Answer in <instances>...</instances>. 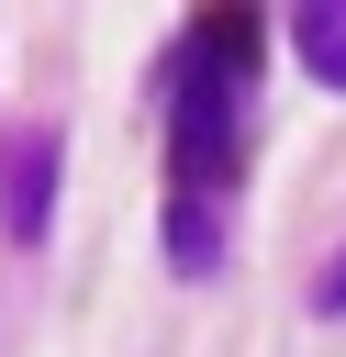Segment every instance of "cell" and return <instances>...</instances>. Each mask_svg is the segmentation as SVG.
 Returning <instances> with one entry per match:
<instances>
[{
	"label": "cell",
	"mask_w": 346,
	"mask_h": 357,
	"mask_svg": "<svg viewBox=\"0 0 346 357\" xmlns=\"http://www.w3.org/2000/svg\"><path fill=\"white\" fill-rule=\"evenodd\" d=\"M246 100H257V11H212L190 45H179V78H167V145H179V190H223L234 156H246Z\"/></svg>",
	"instance_id": "obj_1"
},
{
	"label": "cell",
	"mask_w": 346,
	"mask_h": 357,
	"mask_svg": "<svg viewBox=\"0 0 346 357\" xmlns=\"http://www.w3.org/2000/svg\"><path fill=\"white\" fill-rule=\"evenodd\" d=\"M0 234L11 245H45L56 234V134L45 123H11L0 134Z\"/></svg>",
	"instance_id": "obj_2"
},
{
	"label": "cell",
	"mask_w": 346,
	"mask_h": 357,
	"mask_svg": "<svg viewBox=\"0 0 346 357\" xmlns=\"http://www.w3.org/2000/svg\"><path fill=\"white\" fill-rule=\"evenodd\" d=\"M290 56L313 89H346V0H301L290 11Z\"/></svg>",
	"instance_id": "obj_3"
},
{
	"label": "cell",
	"mask_w": 346,
	"mask_h": 357,
	"mask_svg": "<svg viewBox=\"0 0 346 357\" xmlns=\"http://www.w3.org/2000/svg\"><path fill=\"white\" fill-rule=\"evenodd\" d=\"M212 257H223V212H212V201H190V190H167V268H179V279H201Z\"/></svg>",
	"instance_id": "obj_4"
},
{
	"label": "cell",
	"mask_w": 346,
	"mask_h": 357,
	"mask_svg": "<svg viewBox=\"0 0 346 357\" xmlns=\"http://www.w3.org/2000/svg\"><path fill=\"white\" fill-rule=\"evenodd\" d=\"M313 312H346V257H335V268L313 279Z\"/></svg>",
	"instance_id": "obj_5"
}]
</instances>
